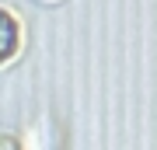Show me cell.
Segmentation results:
<instances>
[{
	"mask_svg": "<svg viewBox=\"0 0 157 150\" xmlns=\"http://www.w3.org/2000/svg\"><path fill=\"white\" fill-rule=\"evenodd\" d=\"M21 39H25V28H21L17 11L0 4V63H7L17 49H21Z\"/></svg>",
	"mask_w": 157,
	"mask_h": 150,
	"instance_id": "cell-1",
	"label": "cell"
},
{
	"mask_svg": "<svg viewBox=\"0 0 157 150\" xmlns=\"http://www.w3.org/2000/svg\"><path fill=\"white\" fill-rule=\"evenodd\" d=\"M0 150H21V147H17V140L11 133H0Z\"/></svg>",
	"mask_w": 157,
	"mask_h": 150,
	"instance_id": "cell-2",
	"label": "cell"
}]
</instances>
